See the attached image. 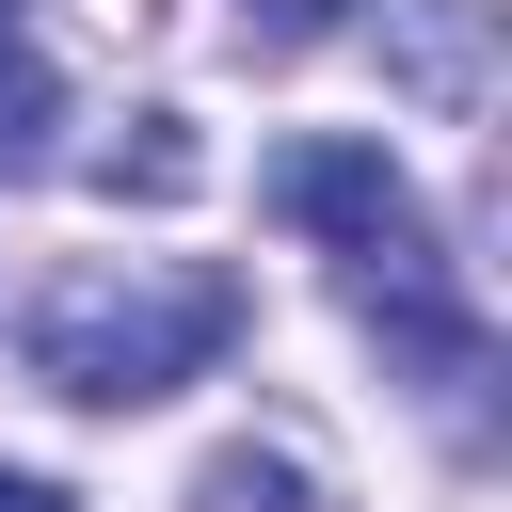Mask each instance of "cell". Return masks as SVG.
<instances>
[{"instance_id":"obj_1","label":"cell","mask_w":512,"mask_h":512,"mask_svg":"<svg viewBox=\"0 0 512 512\" xmlns=\"http://www.w3.org/2000/svg\"><path fill=\"white\" fill-rule=\"evenodd\" d=\"M272 208H288L304 240H336L368 336H384L448 416H480V320H464V288H448V256H432V208L400 192V160H384V144H288V160H272Z\"/></svg>"},{"instance_id":"obj_2","label":"cell","mask_w":512,"mask_h":512,"mask_svg":"<svg viewBox=\"0 0 512 512\" xmlns=\"http://www.w3.org/2000/svg\"><path fill=\"white\" fill-rule=\"evenodd\" d=\"M224 336H240V288H224V272H192V256L64 272V288H32V320H16L32 384H48V400H96V416H128V400H176V384H192Z\"/></svg>"},{"instance_id":"obj_3","label":"cell","mask_w":512,"mask_h":512,"mask_svg":"<svg viewBox=\"0 0 512 512\" xmlns=\"http://www.w3.org/2000/svg\"><path fill=\"white\" fill-rule=\"evenodd\" d=\"M208 512H320V480H304L288 448H224V464H208Z\"/></svg>"},{"instance_id":"obj_4","label":"cell","mask_w":512,"mask_h":512,"mask_svg":"<svg viewBox=\"0 0 512 512\" xmlns=\"http://www.w3.org/2000/svg\"><path fill=\"white\" fill-rule=\"evenodd\" d=\"M48 112H64V96H48V64L0 32V176H16V160H48Z\"/></svg>"},{"instance_id":"obj_5","label":"cell","mask_w":512,"mask_h":512,"mask_svg":"<svg viewBox=\"0 0 512 512\" xmlns=\"http://www.w3.org/2000/svg\"><path fill=\"white\" fill-rule=\"evenodd\" d=\"M96 176H112V192H192V128H176V112H144V144H112Z\"/></svg>"},{"instance_id":"obj_6","label":"cell","mask_w":512,"mask_h":512,"mask_svg":"<svg viewBox=\"0 0 512 512\" xmlns=\"http://www.w3.org/2000/svg\"><path fill=\"white\" fill-rule=\"evenodd\" d=\"M352 0H240V48H320Z\"/></svg>"},{"instance_id":"obj_7","label":"cell","mask_w":512,"mask_h":512,"mask_svg":"<svg viewBox=\"0 0 512 512\" xmlns=\"http://www.w3.org/2000/svg\"><path fill=\"white\" fill-rule=\"evenodd\" d=\"M0 512H80L64 480H32V464H0Z\"/></svg>"},{"instance_id":"obj_8","label":"cell","mask_w":512,"mask_h":512,"mask_svg":"<svg viewBox=\"0 0 512 512\" xmlns=\"http://www.w3.org/2000/svg\"><path fill=\"white\" fill-rule=\"evenodd\" d=\"M0 16H16V0H0Z\"/></svg>"}]
</instances>
